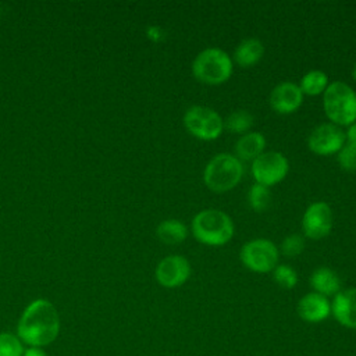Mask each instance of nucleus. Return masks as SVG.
Returning <instances> with one entry per match:
<instances>
[{"label": "nucleus", "mask_w": 356, "mask_h": 356, "mask_svg": "<svg viewBox=\"0 0 356 356\" xmlns=\"http://www.w3.org/2000/svg\"><path fill=\"white\" fill-rule=\"evenodd\" d=\"M273 280L284 289H292L298 284L296 271L288 264H277L273 270Z\"/></svg>", "instance_id": "4be33fe9"}, {"label": "nucleus", "mask_w": 356, "mask_h": 356, "mask_svg": "<svg viewBox=\"0 0 356 356\" xmlns=\"http://www.w3.org/2000/svg\"><path fill=\"white\" fill-rule=\"evenodd\" d=\"M303 102V93L299 85L293 82L278 83L270 95V107L278 114H291L296 111Z\"/></svg>", "instance_id": "f8f14e48"}, {"label": "nucleus", "mask_w": 356, "mask_h": 356, "mask_svg": "<svg viewBox=\"0 0 356 356\" xmlns=\"http://www.w3.org/2000/svg\"><path fill=\"white\" fill-rule=\"evenodd\" d=\"M193 238L207 246H222L234 236V222L231 217L218 209H204L199 211L191 222Z\"/></svg>", "instance_id": "f03ea898"}, {"label": "nucleus", "mask_w": 356, "mask_h": 356, "mask_svg": "<svg viewBox=\"0 0 356 356\" xmlns=\"http://www.w3.org/2000/svg\"><path fill=\"white\" fill-rule=\"evenodd\" d=\"M242 175L243 165L236 156L218 153L204 167L203 181L210 191L224 193L234 189L241 182Z\"/></svg>", "instance_id": "20e7f679"}, {"label": "nucleus", "mask_w": 356, "mask_h": 356, "mask_svg": "<svg viewBox=\"0 0 356 356\" xmlns=\"http://www.w3.org/2000/svg\"><path fill=\"white\" fill-rule=\"evenodd\" d=\"M334 224L332 210L325 202L312 203L302 217V231L310 239H321L327 236Z\"/></svg>", "instance_id": "9d476101"}, {"label": "nucleus", "mask_w": 356, "mask_h": 356, "mask_svg": "<svg viewBox=\"0 0 356 356\" xmlns=\"http://www.w3.org/2000/svg\"><path fill=\"white\" fill-rule=\"evenodd\" d=\"M154 274L161 286L177 288L188 281L191 275V264L184 256L171 254L160 260Z\"/></svg>", "instance_id": "9b49d317"}, {"label": "nucleus", "mask_w": 356, "mask_h": 356, "mask_svg": "<svg viewBox=\"0 0 356 356\" xmlns=\"http://www.w3.org/2000/svg\"><path fill=\"white\" fill-rule=\"evenodd\" d=\"M346 143V135L341 127L332 122L317 125L307 138L309 149L318 156H328L338 153Z\"/></svg>", "instance_id": "1a4fd4ad"}, {"label": "nucleus", "mask_w": 356, "mask_h": 356, "mask_svg": "<svg viewBox=\"0 0 356 356\" xmlns=\"http://www.w3.org/2000/svg\"><path fill=\"white\" fill-rule=\"evenodd\" d=\"M264 54V46L261 40L256 38H248L238 43L234 50V61L242 67L249 68L257 64Z\"/></svg>", "instance_id": "dca6fc26"}, {"label": "nucleus", "mask_w": 356, "mask_h": 356, "mask_svg": "<svg viewBox=\"0 0 356 356\" xmlns=\"http://www.w3.org/2000/svg\"><path fill=\"white\" fill-rule=\"evenodd\" d=\"M58 332V312L56 306L46 299L31 302L24 309L17 325V337L28 346H47L56 341Z\"/></svg>", "instance_id": "f257e3e1"}, {"label": "nucleus", "mask_w": 356, "mask_h": 356, "mask_svg": "<svg viewBox=\"0 0 356 356\" xmlns=\"http://www.w3.org/2000/svg\"><path fill=\"white\" fill-rule=\"evenodd\" d=\"M331 313L341 325L356 330V288L339 291L331 302Z\"/></svg>", "instance_id": "4468645a"}, {"label": "nucleus", "mask_w": 356, "mask_h": 356, "mask_svg": "<svg viewBox=\"0 0 356 356\" xmlns=\"http://www.w3.org/2000/svg\"><path fill=\"white\" fill-rule=\"evenodd\" d=\"M248 202L249 206L257 211V213H263L267 210V207L270 206L271 202V192L267 186L260 185V184H253L248 192Z\"/></svg>", "instance_id": "412c9836"}, {"label": "nucleus", "mask_w": 356, "mask_h": 356, "mask_svg": "<svg viewBox=\"0 0 356 356\" xmlns=\"http://www.w3.org/2000/svg\"><path fill=\"white\" fill-rule=\"evenodd\" d=\"M224 122V129L232 132V134H248L254 122V117L248 110H235L232 111Z\"/></svg>", "instance_id": "aec40b11"}, {"label": "nucleus", "mask_w": 356, "mask_h": 356, "mask_svg": "<svg viewBox=\"0 0 356 356\" xmlns=\"http://www.w3.org/2000/svg\"><path fill=\"white\" fill-rule=\"evenodd\" d=\"M156 234L159 239L165 245H177L186 239L188 228L186 225L177 218H168L161 221L157 228Z\"/></svg>", "instance_id": "a211bd4d"}, {"label": "nucleus", "mask_w": 356, "mask_h": 356, "mask_svg": "<svg viewBox=\"0 0 356 356\" xmlns=\"http://www.w3.org/2000/svg\"><path fill=\"white\" fill-rule=\"evenodd\" d=\"M239 257L243 266L250 271L270 273L278 264L280 250L271 241L257 238L243 243Z\"/></svg>", "instance_id": "0eeeda50"}, {"label": "nucleus", "mask_w": 356, "mask_h": 356, "mask_svg": "<svg viewBox=\"0 0 356 356\" xmlns=\"http://www.w3.org/2000/svg\"><path fill=\"white\" fill-rule=\"evenodd\" d=\"M323 108L332 124L349 127L356 120V92L345 82H331L323 93Z\"/></svg>", "instance_id": "7ed1b4c3"}, {"label": "nucleus", "mask_w": 356, "mask_h": 356, "mask_svg": "<svg viewBox=\"0 0 356 356\" xmlns=\"http://www.w3.org/2000/svg\"><path fill=\"white\" fill-rule=\"evenodd\" d=\"M310 285L314 289V292L325 298L335 296L341 291L339 275L325 266H321L312 273Z\"/></svg>", "instance_id": "2eb2a0df"}, {"label": "nucleus", "mask_w": 356, "mask_h": 356, "mask_svg": "<svg viewBox=\"0 0 356 356\" xmlns=\"http://www.w3.org/2000/svg\"><path fill=\"white\" fill-rule=\"evenodd\" d=\"M232 58L218 47L202 50L192 63L193 76L207 85H220L232 75Z\"/></svg>", "instance_id": "39448f33"}, {"label": "nucleus", "mask_w": 356, "mask_h": 356, "mask_svg": "<svg viewBox=\"0 0 356 356\" xmlns=\"http://www.w3.org/2000/svg\"><path fill=\"white\" fill-rule=\"evenodd\" d=\"M147 35H149V38H150L152 40H154V42L161 40L163 36H164L163 31H161L159 26H150V28L147 29Z\"/></svg>", "instance_id": "bb28decb"}, {"label": "nucleus", "mask_w": 356, "mask_h": 356, "mask_svg": "<svg viewBox=\"0 0 356 356\" xmlns=\"http://www.w3.org/2000/svg\"><path fill=\"white\" fill-rule=\"evenodd\" d=\"M184 125L191 135L200 140H214L224 129L221 115L206 106L189 107L184 114Z\"/></svg>", "instance_id": "423d86ee"}, {"label": "nucleus", "mask_w": 356, "mask_h": 356, "mask_svg": "<svg viewBox=\"0 0 356 356\" xmlns=\"http://www.w3.org/2000/svg\"><path fill=\"white\" fill-rule=\"evenodd\" d=\"M346 135V142L356 145V120L348 127V131L345 132Z\"/></svg>", "instance_id": "a878e982"}, {"label": "nucleus", "mask_w": 356, "mask_h": 356, "mask_svg": "<svg viewBox=\"0 0 356 356\" xmlns=\"http://www.w3.org/2000/svg\"><path fill=\"white\" fill-rule=\"evenodd\" d=\"M24 350V343L17 335L0 332V356H22Z\"/></svg>", "instance_id": "5701e85b"}, {"label": "nucleus", "mask_w": 356, "mask_h": 356, "mask_svg": "<svg viewBox=\"0 0 356 356\" xmlns=\"http://www.w3.org/2000/svg\"><path fill=\"white\" fill-rule=\"evenodd\" d=\"M327 86H328V76L321 70H312L306 72L302 76V81L299 83L302 93L309 96H317L320 93H324Z\"/></svg>", "instance_id": "6ab92c4d"}, {"label": "nucleus", "mask_w": 356, "mask_h": 356, "mask_svg": "<svg viewBox=\"0 0 356 356\" xmlns=\"http://www.w3.org/2000/svg\"><path fill=\"white\" fill-rule=\"evenodd\" d=\"M278 250L285 257H296L305 250V239L299 234H291L282 239Z\"/></svg>", "instance_id": "b1692460"}, {"label": "nucleus", "mask_w": 356, "mask_h": 356, "mask_svg": "<svg viewBox=\"0 0 356 356\" xmlns=\"http://www.w3.org/2000/svg\"><path fill=\"white\" fill-rule=\"evenodd\" d=\"M352 76L356 81V63H355V67H353V71H352Z\"/></svg>", "instance_id": "c85d7f7f"}, {"label": "nucleus", "mask_w": 356, "mask_h": 356, "mask_svg": "<svg viewBox=\"0 0 356 356\" xmlns=\"http://www.w3.org/2000/svg\"><path fill=\"white\" fill-rule=\"evenodd\" d=\"M266 147V138L263 134L250 131L245 135H242L236 143H235V154L239 160L253 161L256 157H259Z\"/></svg>", "instance_id": "f3484780"}, {"label": "nucleus", "mask_w": 356, "mask_h": 356, "mask_svg": "<svg viewBox=\"0 0 356 356\" xmlns=\"http://www.w3.org/2000/svg\"><path fill=\"white\" fill-rule=\"evenodd\" d=\"M288 171L289 161L281 152H263L252 161V175L256 184L267 188L281 182L286 177Z\"/></svg>", "instance_id": "6e6552de"}, {"label": "nucleus", "mask_w": 356, "mask_h": 356, "mask_svg": "<svg viewBox=\"0 0 356 356\" xmlns=\"http://www.w3.org/2000/svg\"><path fill=\"white\" fill-rule=\"evenodd\" d=\"M337 160L342 170L355 172L356 171V145L346 142L342 146V149L337 153Z\"/></svg>", "instance_id": "393cba45"}, {"label": "nucleus", "mask_w": 356, "mask_h": 356, "mask_svg": "<svg viewBox=\"0 0 356 356\" xmlns=\"http://www.w3.org/2000/svg\"><path fill=\"white\" fill-rule=\"evenodd\" d=\"M330 313L331 302L328 298L317 292H309L303 295L298 302V314L303 321L320 323L324 321Z\"/></svg>", "instance_id": "ddd939ff"}, {"label": "nucleus", "mask_w": 356, "mask_h": 356, "mask_svg": "<svg viewBox=\"0 0 356 356\" xmlns=\"http://www.w3.org/2000/svg\"><path fill=\"white\" fill-rule=\"evenodd\" d=\"M22 356H47V353L43 350V348L38 346H29L28 349L24 350Z\"/></svg>", "instance_id": "cd10ccee"}]
</instances>
